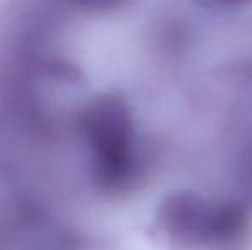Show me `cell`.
<instances>
[{"label": "cell", "mask_w": 252, "mask_h": 250, "mask_svg": "<svg viewBox=\"0 0 252 250\" xmlns=\"http://www.w3.org/2000/svg\"><path fill=\"white\" fill-rule=\"evenodd\" d=\"M77 129L91 151V177L101 192L120 194L132 187L141 171L134 118L127 100L98 93L81 107Z\"/></svg>", "instance_id": "obj_1"}, {"label": "cell", "mask_w": 252, "mask_h": 250, "mask_svg": "<svg viewBox=\"0 0 252 250\" xmlns=\"http://www.w3.org/2000/svg\"><path fill=\"white\" fill-rule=\"evenodd\" d=\"M249 228L247 209L237 200L209 204L206 245L226 247L239 242Z\"/></svg>", "instance_id": "obj_3"}, {"label": "cell", "mask_w": 252, "mask_h": 250, "mask_svg": "<svg viewBox=\"0 0 252 250\" xmlns=\"http://www.w3.org/2000/svg\"><path fill=\"white\" fill-rule=\"evenodd\" d=\"M209 204L190 190L163 197L153 216L151 233L172 250H194L206 245Z\"/></svg>", "instance_id": "obj_2"}]
</instances>
